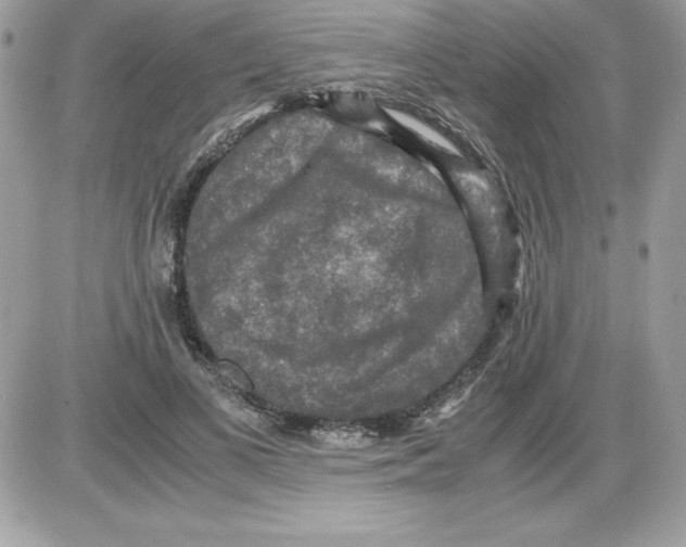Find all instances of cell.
<instances>
[{
	"mask_svg": "<svg viewBox=\"0 0 686 547\" xmlns=\"http://www.w3.org/2000/svg\"><path fill=\"white\" fill-rule=\"evenodd\" d=\"M390 114L395 120L402 124L405 128L422 137L424 140L430 141L433 144L444 148L453 153L458 152L457 149L453 145V143H450V141H448L435 129L431 128L430 126L425 125L419 119L414 118L412 116H409L407 114L396 112V111H390Z\"/></svg>",
	"mask_w": 686,
	"mask_h": 547,
	"instance_id": "obj_2",
	"label": "cell"
},
{
	"mask_svg": "<svg viewBox=\"0 0 686 547\" xmlns=\"http://www.w3.org/2000/svg\"><path fill=\"white\" fill-rule=\"evenodd\" d=\"M243 416L271 440L320 451L366 449L411 431L407 412L333 420L281 411L253 400Z\"/></svg>",
	"mask_w": 686,
	"mask_h": 547,
	"instance_id": "obj_1",
	"label": "cell"
}]
</instances>
